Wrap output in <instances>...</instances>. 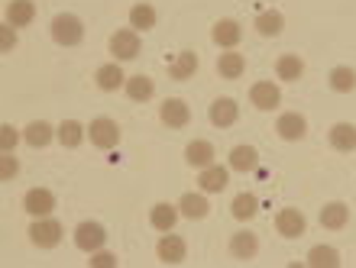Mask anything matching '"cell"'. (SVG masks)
<instances>
[{"mask_svg": "<svg viewBox=\"0 0 356 268\" xmlns=\"http://www.w3.org/2000/svg\"><path fill=\"white\" fill-rule=\"evenodd\" d=\"M52 39H56L58 46H78L85 39V23L75 13H58L52 19Z\"/></svg>", "mask_w": 356, "mask_h": 268, "instance_id": "6da1fadb", "label": "cell"}, {"mask_svg": "<svg viewBox=\"0 0 356 268\" xmlns=\"http://www.w3.org/2000/svg\"><path fill=\"white\" fill-rule=\"evenodd\" d=\"M29 240L39 249H56L62 242V226L56 220H49V217H36V223L29 226Z\"/></svg>", "mask_w": 356, "mask_h": 268, "instance_id": "7a4b0ae2", "label": "cell"}, {"mask_svg": "<svg viewBox=\"0 0 356 268\" xmlns=\"http://www.w3.org/2000/svg\"><path fill=\"white\" fill-rule=\"evenodd\" d=\"M111 56L117 62H133V58L140 56V36H136V29H117L111 36Z\"/></svg>", "mask_w": 356, "mask_h": 268, "instance_id": "3957f363", "label": "cell"}, {"mask_svg": "<svg viewBox=\"0 0 356 268\" xmlns=\"http://www.w3.org/2000/svg\"><path fill=\"white\" fill-rule=\"evenodd\" d=\"M275 230H279L285 240H298V236H305V230H308V220H305V213H301L298 207H285V210L275 213Z\"/></svg>", "mask_w": 356, "mask_h": 268, "instance_id": "277c9868", "label": "cell"}, {"mask_svg": "<svg viewBox=\"0 0 356 268\" xmlns=\"http://www.w3.org/2000/svg\"><path fill=\"white\" fill-rule=\"evenodd\" d=\"M88 136H91L94 149H113L120 142V126H117L111 117H97V120L88 126Z\"/></svg>", "mask_w": 356, "mask_h": 268, "instance_id": "5b68a950", "label": "cell"}, {"mask_svg": "<svg viewBox=\"0 0 356 268\" xmlns=\"http://www.w3.org/2000/svg\"><path fill=\"white\" fill-rule=\"evenodd\" d=\"M159 120L169 126V130H185L188 120H191V110H188V103L181 97H169V101H162L159 107Z\"/></svg>", "mask_w": 356, "mask_h": 268, "instance_id": "8992f818", "label": "cell"}, {"mask_svg": "<svg viewBox=\"0 0 356 268\" xmlns=\"http://www.w3.org/2000/svg\"><path fill=\"white\" fill-rule=\"evenodd\" d=\"M104 240H107V233H104L101 223H94V220H85V223H78V230H75V246L81 252H97L104 246Z\"/></svg>", "mask_w": 356, "mask_h": 268, "instance_id": "52a82bcc", "label": "cell"}, {"mask_svg": "<svg viewBox=\"0 0 356 268\" xmlns=\"http://www.w3.org/2000/svg\"><path fill=\"white\" fill-rule=\"evenodd\" d=\"M156 256H159L165 265H181L188 256V246L181 236H175V233H165L159 240V246H156Z\"/></svg>", "mask_w": 356, "mask_h": 268, "instance_id": "ba28073f", "label": "cell"}, {"mask_svg": "<svg viewBox=\"0 0 356 268\" xmlns=\"http://www.w3.org/2000/svg\"><path fill=\"white\" fill-rule=\"evenodd\" d=\"M250 101H253V107H259V110H275V107L282 103L279 84H272V81H256L253 87H250Z\"/></svg>", "mask_w": 356, "mask_h": 268, "instance_id": "9c48e42d", "label": "cell"}, {"mask_svg": "<svg viewBox=\"0 0 356 268\" xmlns=\"http://www.w3.org/2000/svg\"><path fill=\"white\" fill-rule=\"evenodd\" d=\"M236 117H240V107H236L234 97H217L211 103V123H214L217 130H227V126H234Z\"/></svg>", "mask_w": 356, "mask_h": 268, "instance_id": "30bf717a", "label": "cell"}, {"mask_svg": "<svg viewBox=\"0 0 356 268\" xmlns=\"http://www.w3.org/2000/svg\"><path fill=\"white\" fill-rule=\"evenodd\" d=\"M23 207H26V213H33V217H49L52 207H56V194L46 191V187H33V191H26V197H23Z\"/></svg>", "mask_w": 356, "mask_h": 268, "instance_id": "8fae6325", "label": "cell"}, {"mask_svg": "<svg viewBox=\"0 0 356 268\" xmlns=\"http://www.w3.org/2000/svg\"><path fill=\"white\" fill-rule=\"evenodd\" d=\"M275 133H279V139L298 142V139H305V133H308V123H305L301 113H282L279 123H275Z\"/></svg>", "mask_w": 356, "mask_h": 268, "instance_id": "7c38bea8", "label": "cell"}, {"mask_svg": "<svg viewBox=\"0 0 356 268\" xmlns=\"http://www.w3.org/2000/svg\"><path fill=\"white\" fill-rule=\"evenodd\" d=\"M211 39H214L220 49H234L240 39H243V29L236 19H217L214 29H211Z\"/></svg>", "mask_w": 356, "mask_h": 268, "instance_id": "4fadbf2b", "label": "cell"}, {"mask_svg": "<svg viewBox=\"0 0 356 268\" xmlns=\"http://www.w3.org/2000/svg\"><path fill=\"white\" fill-rule=\"evenodd\" d=\"M33 17H36V3H33V0H10L7 3V23L13 29L29 26Z\"/></svg>", "mask_w": 356, "mask_h": 268, "instance_id": "5bb4252c", "label": "cell"}, {"mask_svg": "<svg viewBox=\"0 0 356 268\" xmlns=\"http://www.w3.org/2000/svg\"><path fill=\"white\" fill-rule=\"evenodd\" d=\"M185 162H188L191 168H207V165H214V146H211L207 139H195V142H188Z\"/></svg>", "mask_w": 356, "mask_h": 268, "instance_id": "9a60e30c", "label": "cell"}, {"mask_svg": "<svg viewBox=\"0 0 356 268\" xmlns=\"http://www.w3.org/2000/svg\"><path fill=\"white\" fill-rule=\"evenodd\" d=\"M52 136H58V130H52L46 120H33L26 130H23V142L33 149H46L49 142H52Z\"/></svg>", "mask_w": 356, "mask_h": 268, "instance_id": "2e32d148", "label": "cell"}, {"mask_svg": "<svg viewBox=\"0 0 356 268\" xmlns=\"http://www.w3.org/2000/svg\"><path fill=\"white\" fill-rule=\"evenodd\" d=\"M195 72H197V56L191 52V49L178 52V58L169 65V78H172V81H188V78H195Z\"/></svg>", "mask_w": 356, "mask_h": 268, "instance_id": "e0dca14e", "label": "cell"}, {"mask_svg": "<svg viewBox=\"0 0 356 268\" xmlns=\"http://www.w3.org/2000/svg\"><path fill=\"white\" fill-rule=\"evenodd\" d=\"M197 185H201V191H204V194H217V191H224V187H227V168L224 165H207V168H201Z\"/></svg>", "mask_w": 356, "mask_h": 268, "instance_id": "ac0fdd59", "label": "cell"}, {"mask_svg": "<svg viewBox=\"0 0 356 268\" xmlns=\"http://www.w3.org/2000/svg\"><path fill=\"white\" fill-rule=\"evenodd\" d=\"M256 252H259V240H256V233H234V240H230V256L234 259H253Z\"/></svg>", "mask_w": 356, "mask_h": 268, "instance_id": "d6986e66", "label": "cell"}, {"mask_svg": "<svg viewBox=\"0 0 356 268\" xmlns=\"http://www.w3.org/2000/svg\"><path fill=\"white\" fill-rule=\"evenodd\" d=\"M178 210H181V217H188V220H204L207 213H211V203H207L204 194H181Z\"/></svg>", "mask_w": 356, "mask_h": 268, "instance_id": "ffe728a7", "label": "cell"}, {"mask_svg": "<svg viewBox=\"0 0 356 268\" xmlns=\"http://www.w3.org/2000/svg\"><path fill=\"white\" fill-rule=\"evenodd\" d=\"M152 94H156V84H152L149 74H133V78H127V97L136 103L149 101Z\"/></svg>", "mask_w": 356, "mask_h": 268, "instance_id": "44dd1931", "label": "cell"}, {"mask_svg": "<svg viewBox=\"0 0 356 268\" xmlns=\"http://www.w3.org/2000/svg\"><path fill=\"white\" fill-rule=\"evenodd\" d=\"M347 220H350L347 203H327V207H321V226L324 230H343Z\"/></svg>", "mask_w": 356, "mask_h": 268, "instance_id": "7402d4cb", "label": "cell"}, {"mask_svg": "<svg viewBox=\"0 0 356 268\" xmlns=\"http://www.w3.org/2000/svg\"><path fill=\"white\" fill-rule=\"evenodd\" d=\"M330 146L337 152H356V126L353 123H337L330 130Z\"/></svg>", "mask_w": 356, "mask_h": 268, "instance_id": "603a6c76", "label": "cell"}, {"mask_svg": "<svg viewBox=\"0 0 356 268\" xmlns=\"http://www.w3.org/2000/svg\"><path fill=\"white\" fill-rule=\"evenodd\" d=\"M330 91H337V94H350L356 91V68H347V65H337V68H330Z\"/></svg>", "mask_w": 356, "mask_h": 268, "instance_id": "cb8c5ba5", "label": "cell"}, {"mask_svg": "<svg viewBox=\"0 0 356 268\" xmlns=\"http://www.w3.org/2000/svg\"><path fill=\"white\" fill-rule=\"evenodd\" d=\"M178 213H181V210H175L172 203H156V207H152V213H149V223L159 233H172V230H175Z\"/></svg>", "mask_w": 356, "mask_h": 268, "instance_id": "d4e9b609", "label": "cell"}, {"mask_svg": "<svg viewBox=\"0 0 356 268\" xmlns=\"http://www.w3.org/2000/svg\"><path fill=\"white\" fill-rule=\"evenodd\" d=\"M243 68H246V62L240 52H224V56L217 58V74L227 78V81H236V78L243 74Z\"/></svg>", "mask_w": 356, "mask_h": 268, "instance_id": "484cf974", "label": "cell"}, {"mask_svg": "<svg viewBox=\"0 0 356 268\" xmlns=\"http://www.w3.org/2000/svg\"><path fill=\"white\" fill-rule=\"evenodd\" d=\"M94 81H97L101 91H120L123 87V68L117 65V62H113V65H101L97 74H94Z\"/></svg>", "mask_w": 356, "mask_h": 268, "instance_id": "4316f807", "label": "cell"}, {"mask_svg": "<svg viewBox=\"0 0 356 268\" xmlns=\"http://www.w3.org/2000/svg\"><path fill=\"white\" fill-rule=\"evenodd\" d=\"M256 165H259V152L253 146H236L230 152V168L234 171H253Z\"/></svg>", "mask_w": 356, "mask_h": 268, "instance_id": "83f0119b", "label": "cell"}, {"mask_svg": "<svg viewBox=\"0 0 356 268\" xmlns=\"http://www.w3.org/2000/svg\"><path fill=\"white\" fill-rule=\"evenodd\" d=\"M256 29H259V36H279L282 29H285V17H282L279 10H266L256 17Z\"/></svg>", "mask_w": 356, "mask_h": 268, "instance_id": "f1b7e54d", "label": "cell"}, {"mask_svg": "<svg viewBox=\"0 0 356 268\" xmlns=\"http://www.w3.org/2000/svg\"><path fill=\"white\" fill-rule=\"evenodd\" d=\"M130 26L136 29V33H149V29L156 26V10H152L149 3H136V7L130 10Z\"/></svg>", "mask_w": 356, "mask_h": 268, "instance_id": "f546056e", "label": "cell"}, {"mask_svg": "<svg viewBox=\"0 0 356 268\" xmlns=\"http://www.w3.org/2000/svg\"><path fill=\"white\" fill-rule=\"evenodd\" d=\"M275 74H279L282 81H298L301 74H305V62L298 56H282L275 62Z\"/></svg>", "mask_w": 356, "mask_h": 268, "instance_id": "4dcf8cb0", "label": "cell"}, {"mask_svg": "<svg viewBox=\"0 0 356 268\" xmlns=\"http://www.w3.org/2000/svg\"><path fill=\"white\" fill-rule=\"evenodd\" d=\"M308 265L314 268H337L340 265V252L330 249V246H314L308 252Z\"/></svg>", "mask_w": 356, "mask_h": 268, "instance_id": "1f68e13d", "label": "cell"}, {"mask_svg": "<svg viewBox=\"0 0 356 268\" xmlns=\"http://www.w3.org/2000/svg\"><path fill=\"white\" fill-rule=\"evenodd\" d=\"M256 210H259V201H256L253 194H236L234 203H230V213H234L236 220H253Z\"/></svg>", "mask_w": 356, "mask_h": 268, "instance_id": "d6a6232c", "label": "cell"}, {"mask_svg": "<svg viewBox=\"0 0 356 268\" xmlns=\"http://www.w3.org/2000/svg\"><path fill=\"white\" fill-rule=\"evenodd\" d=\"M81 136H85V126L78 120H65L62 126H58V142L65 149H75L78 142H81Z\"/></svg>", "mask_w": 356, "mask_h": 268, "instance_id": "836d02e7", "label": "cell"}, {"mask_svg": "<svg viewBox=\"0 0 356 268\" xmlns=\"http://www.w3.org/2000/svg\"><path fill=\"white\" fill-rule=\"evenodd\" d=\"M19 175V162L13 156H10V152H3V165H0V178H3V181H13V178Z\"/></svg>", "mask_w": 356, "mask_h": 268, "instance_id": "e575fe53", "label": "cell"}, {"mask_svg": "<svg viewBox=\"0 0 356 268\" xmlns=\"http://www.w3.org/2000/svg\"><path fill=\"white\" fill-rule=\"evenodd\" d=\"M88 265L91 268H113L117 265V256H111V252H104V249H97V252H91V259H88Z\"/></svg>", "mask_w": 356, "mask_h": 268, "instance_id": "d590c367", "label": "cell"}, {"mask_svg": "<svg viewBox=\"0 0 356 268\" xmlns=\"http://www.w3.org/2000/svg\"><path fill=\"white\" fill-rule=\"evenodd\" d=\"M17 139H19V133L7 123V126L0 130V149H3V152H13V146H17Z\"/></svg>", "mask_w": 356, "mask_h": 268, "instance_id": "8d00e7d4", "label": "cell"}, {"mask_svg": "<svg viewBox=\"0 0 356 268\" xmlns=\"http://www.w3.org/2000/svg\"><path fill=\"white\" fill-rule=\"evenodd\" d=\"M13 46H17V29L10 26H3V52H13Z\"/></svg>", "mask_w": 356, "mask_h": 268, "instance_id": "74e56055", "label": "cell"}]
</instances>
